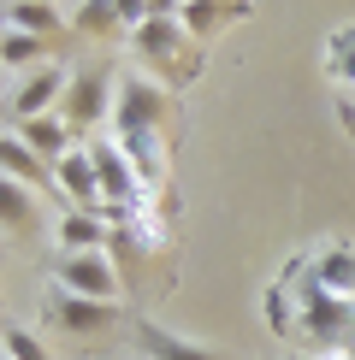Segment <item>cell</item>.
<instances>
[{
  "mask_svg": "<svg viewBox=\"0 0 355 360\" xmlns=\"http://www.w3.org/2000/svg\"><path fill=\"white\" fill-rule=\"evenodd\" d=\"M0 166H6V184H24V189H36L42 177H48V172H42V154L18 136V130L0 136Z\"/></svg>",
  "mask_w": 355,
  "mask_h": 360,
  "instance_id": "12",
  "label": "cell"
},
{
  "mask_svg": "<svg viewBox=\"0 0 355 360\" xmlns=\"http://www.w3.org/2000/svg\"><path fill=\"white\" fill-rule=\"evenodd\" d=\"M113 124H118L113 142L130 154V166L142 172V184H154V177L166 172V154H160V130H166V83H154V77H118Z\"/></svg>",
  "mask_w": 355,
  "mask_h": 360,
  "instance_id": "1",
  "label": "cell"
},
{
  "mask_svg": "<svg viewBox=\"0 0 355 360\" xmlns=\"http://www.w3.org/2000/svg\"><path fill=\"white\" fill-rule=\"evenodd\" d=\"M113 12L125 18V30H137V24L148 18V0H113Z\"/></svg>",
  "mask_w": 355,
  "mask_h": 360,
  "instance_id": "21",
  "label": "cell"
},
{
  "mask_svg": "<svg viewBox=\"0 0 355 360\" xmlns=\"http://www.w3.org/2000/svg\"><path fill=\"white\" fill-rule=\"evenodd\" d=\"M184 12V0H148V18H178Z\"/></svg>",
  "mask_w": 355,
  "mask_h": 360,
  "instance_id": "22",
  "label": "cell"
},
{
  "mask_svg": "<svg viewBox=\"0 0 355 360\" xmlns=\"http://www.w3.org/2000/svg\"><path fill=\"white\" fill-rule=\"evenodd\" d=\"M6 24L48 41L54 30H59V12H54V0H6Z\"/></svg>",
  "mask_w": 355,
  "mask_h": 360,
  "instance_id": "14",
  "label": "cell"
},
{
  "mask_svg": "<svg viewBox=\"0 0 355 360\" xmlns=\"http://www.w3.org/2000/svg\"><path fill=\"white\" fill-rule=\"evenodd\" d=\"M130 48H137L142 59H172L178 48H189V36H184L178 18H142L137 30H130Z\"/></svg>",
  "mask_w": 355,
  "mask_h": 360,
  "instance_id": "11",
  "label": "cell"
},
{
  "mask_svg": "<svg viewBox=\"0 0 355 360\" xmlns=\"http://www.w3.org/2000/svg\"><path fill=\"white\" fill-rule=\"evenodd\" d=\"M54 243H59V260L66 254H95L107 243V213H77V207H66L54 224Z\"/></svg>",
  "mask_w": 355,
  "mask_h": 360,
  "instance_id": "8",
  "label": "cell"
},
{
  "mask_svg": "<svg viewBox=\"0 0 355 360\" xmlns=\"http://www.w3.org/2000/svg\"><path fill=\"white\" fill-rule=\"evenodd\" d=\"M42 53H48V41H42V36H30V30H12V24H6L0 59H6V71H12V77H18V71H36V65H42Z\"/></svg>",
  "mask_w": 355,
  "mask_h": 360,
  "instance_id": "15",
  "label": "cell"
},
{
  "mask_svg": "<svg viewBox=\"0 0 355 360\" xmlns=\"http://www.w3.org/2000/svg\"><path fill=\"white\" fill-rule=\"evenodd\" d=\"M137 342H142V354L148 360H225V354H213V349H201V342H189V337H178L166 331V325H137Z\"/></svg>",
  "mask_w": 355,
  "mask_h": 360,
  "instance_id": "10",
  "label": "cell"
},
{
  "mask_svg": "<svg viewBox=\"0 0 355 360\" xmlns=\"http://www.w3.org/2000/svg\"><path fill=\"white\" fill-rule=\"evenodd\" d=\"M71 30H83V36H118L125 18L113 12V0H83L77 18H71ZM125 36H130V30H125Z\"/></svg>",
  "mask_w": 355,
  "mask_h": 360,
  "instance_id": "18",
  "label": "cell"
},
{
  "mask_svg": "<svg viewBox=\"0 0 355 360\" xmlns=\"http://www.w3.org/2000/svg\"><path fill=\"white\" fill-rule=\"evenodd\" d=\"M0 213H6V231H12V236H24L30 224H36V201H30V189L0 177Z\"/></svg>",
  "mask_w": 355,
  "mask_h": 360,
  "instance_id": "17",
  "label": "cell"
},
{
  "mask_svg": "<svg viewBox=\"0 0 355 360\" xmlns=\"http://www.w3.org/2000/svg\"><path fill=\"white\" fill-rule=\"evenodd\" d=\"M332 77H344V83H355V30H337L332 36Z\"/></svg>",
  "mask_w": 355,
  "mask_h": 360,
  "instance_id": "20",
  "label": "cell"
},
{
  "mask_svg": "<svg viewBox=\"0 0 355 360\" xmlns=\"http://www.w3.org/2000/svg\"><path fill=\"white\" fill-rule=\"evenodd\" d=\"M59 290L89 295V302H118V266H113V254L107 248L66 254V260H59Z\"/></svg>",
  "mask_w": 355,
  "mask_h": 360,
  "instance_id": "5",
  "label": "cell"
},
{
  "mask_svg": "<svg viewBox=\"0 0 355 360\" xmlns=\"http://www.w3.org/2000/svg\"><path fill=\"white\" fill-rule=\"evenodd\" d=\"M314 278H320L332 295H355V254H349V248H325L320 260H314Z\"/></svg>",
  "mask_w": 355,
  "mask_h": 360,
  "instance_id": "16",
  "label": "cell"
},
{
  "mask_svg": "<svg viewBox=\"0 0 355 360\" xmlns=\"http://www.w3.org/2000/svg\"><path fill=\"white\" fill-rule=\"evenodd\" d=\"M54 184L66 195V207H77V213H101L107 207V195H101V172H95V154H89V142H77L66 160H54Z\"/></svg>",
  "mask_w": 355,
  "mask_h": 360,
  "instance_id": "6",
  "label": "cell"
},
{
  "mask_svg": "<svg viewBox=\"0 0 355 360\" xmlns=\"http://www.w3.org/2000/svg\"><path fill=\"white\" fill-rule=\"evenodd\" d=\"M344 360H355V342H349V349H344Z\"/></svg>",
  "mask_w": 355,
  "mask_h": 360,
  "instance_id": "23",
  "label": "cell"
},
{
  "mask_svg": "<svg viewBox=\"0 0 355 360\" xmlns=\"http://www.w3.org/2000/svg\"><path fill=\"white\" fill-rule=\"evenodd\" d=\"M66 89H71V71L66 65H36V71H24V77H12V89H6L12 124H30V118L59 112V107H66Z\"/></svg>",
  "mask_w": 355,
  "mask_h": 360,
  "instance_id": "3",
  "label": "cell"
},
{
  "mask_svg": "<svg viewBox=\"0 0 355 360\" xmlns=\"http://www.w3.org/2000/svg\"><path fill=\"white\" fill-rule=\"evenodd\" d=\"M54 319H59V331H71V337H101V331H113L118 302H89V295L59 290L54 295Z\"/></svg>",
  "mask_w": 355,
  "mask_h": 360,
  "instance_id": "7",
  "label": "cell"
},
{
  "mask_svg": "<svg viewBox=\"0 0 355 360\" xmlns=\"http://www.w3.org/2000/svg\"><path fill=\"white\" fill-rule=\"evenodd\" d=\"M18 136H24L30 148H36L42 160H66L71 148H77V136H71V124H66L59 112H48V118H30V124L18 130Z\"/></svg>",
  "mask_w": 355,
  "mask_h": 360,
  "instance_id": "13",
  "label": "cell"
},
{
  "mask_svg": "<svg viewBox=\"0 0 355 360\" xmlns=\"http://www.w3.org/2000/svg\"><path fill=\"white\" fill-rule=\"evenodd\" d=\"M325 360H344V354H325Z\"/></svg>",
  "mask_w": 355,
  "mask_h": 360,
  "instance_id": "24",
  "label": "cell"
},
{
  "mask_svg": "<svg viewBox=\"0 0 355 360\" xmlns=\"http://www.w3.org/2000/svg\"><path fill=\"white\" fill-rule=\"evenodd\" d=\"M243 0H184V12H178V24H184V36L189 41H207V36H219L231 18H243Z\"/></svg>",
  "mask_w": 355,
  "mask_h": 360,
  "instance_id": "9",
  "label": "cell"
},
{
  "mask_svg": "<svg viewBox=\"0 0 355 360\" xmlns=\"http://www.w3.org/2000/svg\"><path fill=\"white\" fill-rule=\"evenodd\" d=\"M0 349H6V360H48V349H42V342H36V331H24V325H6Z\"/></svg>",
  "mask_w": 355,
  "mask_h": 360,
  "instance_id": "19",
  "label": "cell"
},
{
  "mask_svg": "<svg viewBox=\"0 0 355 360\" xmlns=\"http://www.w3.org/2000/svg\"><path fill=\"white\" fill-rule=\"evenodd\" d=\"M302 325H308V337H320V342L349 337L355 331V295H332L320 278H308V290H302Z\"/></svg>",
  "mask_w": 355,
  "mask_h": 360,
  "instance_id": "4",
  "label": "cell"
},
{
  "mask_svg": "<svg viewBox=\"0 0 355 360\" xmlns=\"http://www.w3.org/2000/svg\"><path fill=\"white\" fill-rule=\"evenodd\" d=\"M113 107H118V83H113L107 65H83V71H71L66 107H59V118L71 124V136H89L101 118H113Z\"/></svg>",
  "mask_w": 355,
  "mask_h": 360,
  "instance_id": "2",
  "label": "cell"
}]
</instances>
